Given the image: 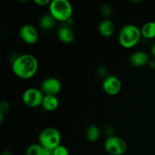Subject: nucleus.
Here are the masks:
<instances>
[{"mask_svg": "<svg viewBox=\"0 0 155 155\" xmlns=\"http://www.w3.org/2000/svg\"><path fill=\"white\" fill-rule=\"evenodd\" d=\"M39 63L32 54H24L18 56L12 64V71L15 75L22 79H30L36 74Z\"/></svg>", "mask_w": 155, "mask_h": 155, "instance_id": "1", "label": "nucleus"}, {"mask_svg": "<svg viewBox=\"0 0 155 155\" xmlns=\"http://www.w3.org/2000/svg\"><path fill=\"white\" fill-rule=\"evenodd\" d=\"M142 37L141 30L134 24H127L121 29L119 33V42L127 48L134 47Z\"/></svg>", "mask_w": 155, "mask_h": 155, "instance_id": "2", "label": "nucleus"}, {"mask_svg": "<svg viewBox=\"0 0 155 155\" xmlns=\"http://www.w3.org/2000/svg\"><path fill=\"white\" fill-rule=\"evenodd\" d=\"M49 12L56 21L64 22L71 18L73 7L68 0H52L49 4Z\"/></svg>", "mask_w": 155, "mask_h": 155, "instance_id": "3", "label": "nucleus"}, {"mask_svg": "<svg viewBox=\"0 0 155 155\" xmlns=\"http://www.w3.org/2000/svg\"><path fill=\"white\" fill-rule=\"evenodd\" d=\"M39 139V144L44 148L54 150L56 147L61 145V136L57 129L48 127L41 132Z\"/></svg>", "mask_w": 155, "mask_h": 155, "instance_id": "4", "label": "nucleus"}, {"mask_svg": "<svg viewBox=\"0 0 155 155\" xmlns=\"http://www.w3.org/2000/svg\"><path fill=\"white\" fill-rule=\"evenodd\" d=\"M104 148L110 155H123L127 151V144L122 138L114 136L107 137Z\"/></svg>", "mask_w": 155, "mask_h": 155, "instance_id": "5", "label": "nucleus"}, {"mask_svg": "<svg viewBox=\"0 0 155 155\" xmlns=\"http://www.w3.org/2000/svg\"><path fill=\"white\" fill-rule=\"evenodd\" d=\"M45 97L41 89L36 88H29L24 91L23 94V101L27 106L30 107H36L42 105Z\"/></svg>", "mask_w": 155, "mask_h": 155, "instance_id": "6", "label": "nucleus"}, {"mask_svg": "<svg viewBox=\"0 0 155 155\" xmlns=\"http://www.w3.org/2000/svg\"><path fill=\"white\" fill-rule=\"evenodd\" d=\"M61 89V83L54 77H49L42 81L41 84V91L44 95H54L60 92Z\"/></svg>", "mask_w": 155, "mask_h": 155, "instance_id": "7", "label": "nucleus"}, {"mask_svg": "<svg viewBox=\"0 0 155 155\" xmlns=\"http://www.w3.org/2000/svg\"><path fill=\"white\" fill-rule=\"evenodd\" d=\"M19 35L21 39L27 44H35L39 39V33L33 26L24 24L19 30Z\"/></svg>", "mask_w": 155, "mask_h": 155, "instance_id": "8", "label": "nucleus"}, {"mask_svg": "<svg viewBox=\"0 0 155 155\" xmlns=\"http://www.w3.org/2000/svg\"><path fill=\"white\" fill-rule=\"evenodd\" d=\"M102 87L104 92L110 95H115L120 92L122 84L119 79L113 75L107 76L104 79Z\"/></svg>", "mask_w": 155, "mask_h": 155, "instance_id": "9", "label": "nucleus"}, {"mask_svg": "<svg viewBox=\"0 0 155 155\" xmlns=\"http://www.w3.org/2000/svg\"><path fill=\"white\" fill-rule=\"evenodd\" d=\"M149 56L146 52L142 51H138L133 53L130 58V61L133 66L136 68H141L149 63Z\"/></svg>", "mask_w": 155, "mask_h": 155, "instance_id": "10", "label": "nucleus"}, {"mask_svg": "<svg viewBox=\"0 0 155 155\" xmlns=\"http://www.w3.org/2000/svg\"><path fill=\"white\" fill-rule=\"evenodd\" d=\"M58 38L64 43H71L74 40L75 34L71 28L68 27H62L58 30Z\"/></svg>", "mask_w": 155, "mask_h": 155, "instance_id": "11", "label": "nucleus"}, {"mask_svg": "<svg viewBox=\"0 0 155 155\" xmlns=\"http://www.w3.org/2000/svg\"><path fill=\"white\" fill-rule=\"evenodd\" d=\"M99 33L101 36L104 37H109L114 33L115 30L114 24L112 21L109 19H104L100 23L99 27H98Z\"/></svg>", "mask_w": 155, "mask_h": 155, "instance_id": "12", "label": "nucleus"}, {"mask_svg": "<svg viewBox=\"0 0 155 155\" xmlns=\"http://www.w3.org/2000/svg\"><path fill=\"white\" fill-rule=\"evenodd\" d=\"M42 105L45 110L48 111H54L58 107V98L54 95H45Z\"/></svg>", "mask_w": 155, "mask_h": 155, "instance_id": "13", "label": "nucleus"}, {"mask_svg": "<svg viewBox=\"0 0 155 155\" xmlns=\"http://www.w3.org/2000/svg\"><path fill=\"white\" fill-rule=\"evenodd\" d=\"M56 20L54 19V17L51 14H46L44 15L41 18L40 21H39V25L42 30H51L55 27Z\"/></svg>", "mask_w": 155, "mask_h": 155, "instance_id": "14", "label": "nucleus"}, {"mask_svg": "<svg viewBox=\"0 0 155 155\" xmlns=\"http://www.w3.org/2000/svg\"><path fill=\"white\" fill-rule=\"evenodd\" d=\"M142 36L146 39H153L155 37V22L149 21L142 26L141 29Z\"/></svg>", "mask_w": 155, "mask_h": 155, "instance_id": "15", "label": "nucleus"}, {"mask_svg": "<svg viewBox=\"0 0 155 155\" xmlns=\"http://www.w3.org/2000/svg\"><path fill=\"white\" fill-rule=\"evenodd\" d=\"M100 132L99 128L95 125H90L87 128L86 131V139L89 141V142H96L100 137Z\"/></svg>", "mask_w": 155, "mask_h": 155, "instance_id": "16", "label": "nucleus"}, {"mask_svg": "<svg viewBox=\"0 0 155 155\" xmlns=\"http://www.w3.org/2000/svg\"><path fill=\"white\" fill-rule=\"evenodd\" d=\"M45 148L40 144H32L26 151L27 155H44Z\"/></svg>", "mask_w": 155, "mask_h": 155, "instance_id": "17", "label": "nucleus"}, {"mask_svg": "<svg viewBox=\"0 0 155 155\" xmlns=\"http://www.w3.org/2000/svg\"><path fill=\"white\" fill-rule=\"evenodd\" d=\"M54 155H69V151L67 148V147L64 145H60L56 147L54 150Z\"/></svg>", "mask_w": 155, "mask_h": 155, "instance_id": "18", "label": "nucleus"}, {"mask_svg": "<svg viewBox=\"0 0 155 155\" xmlns=\"http://www.w3.org/2000/svg\"><path fill=\"white\" fill-rule=\"evenodd\" d=\"M101 15L104 17H107L110 16V15L112 14V7L110 6V5L109 4H104L101 7Z\"/></svg>", "mask_w": 155, "mask_h": 155, "instance_id": "19", "label": "nucleus"}, {"mask_svg": "<svg viewBox=\"0 0 155 155\" xmlns=\"http://www.w3.org/2000/svg\"><path fill=\"white\" fill-rule=\"evenodd\" d=\"M10 110V105L6 101H2L0 104V113L1 114H5L8 113Z\"/></svg>", "mask_w": 155, "mask_h": 155, "instance_id": "20", "label": "nucleus"}, {"mask_svg": "<svg viewBox=\"0 0 155 155\" xmlns=\"http://www.w3.org/2000/svg\"><path fill=\"white\" fill-rule=\"evenodd\" d=\"M97 74L100 76V77H105L107 74V69L103 65L98 66L97 68Z\"/></svg>", "mask_w": 155, "mask_h": 155, "instance_id": "21", "label": "nucleus"}, {"mask_svg": "<svg viewBox=\"0 0 155 155\" xmlns=\"http://www.w3.org/2000/svg\"><path fill=\"white\" fill-rule=\"evenodd\" d=\"M114 129L111 126H107L105 128V133L108 136V137L114 136Z\"/></svg>", "mask_w": 155, "mask_h": 155, "instance_id": "22", "label": "nucleus"}, {"mask_svg": "<svg viewBox=\"0 0 155 155\" xmlns=\"http://www.w3.org/2000/svg\"><path fill=\"white\" fill-rule=\"evenodd\" d=\"M34 2L39 5H46L47 4H50L51 2L49 0H34Z\"/></svg>", "mask_w": 155, "mask_h": 155, "instance_id": "23", "label": "nucleus"}, {"mask_svg": "<svg viewBox=\"0 0 155 155\" xmlns=\"http://www.w3.org/2000/svg\"><path fill=\"white\" fill-rule=\"evenodd\" d=\"M44 155H54V151L51 149H47V148H45Z\"/></svg>", "mask_w": 155, "mask_h": 155, "instance_id": "24", "label": "nucleus"}, {"mask_svg": "<svg viewBox=\"0 0 155 155\" xmlns=\"http://www.w3.org/2000/svg\"><path fill=\"white\" fill-rule=\"evenodd\" d=\"M148 64H149L150 68H152V69H155V59L153 58L152 60H150Z\"/></svg>", "mask_w": 155, "mask_h": 155, "instance_id": "25", "label": "nucleus"}, {"mask_svg": "<svg viewBox=\"0 0 155 155\" xmlns=\"http://www.w3.org/2000/svg\"><path fill=\"white\" fill-rule=\"evenodd\" d=\"M151 54H152L153 58L155 59V42L154 45H152V48H151Z\"/></svg>", "mask_w": 155, "mask_h": 155, "instance_id": "26", "label": "nucleus"}, {"mask_svg": "<svg viewBox=\"0 0 155 155\" xmlns=\"http://www.w3.org/2000/svg\"><path fill=\"white\" fill-rule=\"evenodd\" d=\"M2 155H12V153L9 151H8V150H5V151H4L2 153Z\"/></svg>", "mask_w": 155, "mask_h": 155, "instance_id": "27", "label": "nucleus"}]
</instances>
